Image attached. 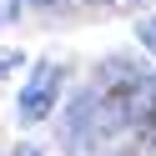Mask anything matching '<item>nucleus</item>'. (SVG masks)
Here are the masks:
<instances>
[{
	"mask_svg": "<svg viewBox=\"0 0 156 156\" xmlns=\"http://www.w3.org/2000/svg\"><path fill=\"white\" fill-rule=\"evenodd\" d=\"M55 91H61V66H35L30 71V81H25V91H20V121L25 126H35V121H45V111L55 106Z\"/></svg>",
	"mask_w": 156,
	"mask_h": 156,
	"instance_id": "f257e3e1",
	"label": "nucleus"
},
{
	"mask_svg": "<svg viewBox=\"0 0 156 156\" xmlns=\"http://www.w3.org/2000/svg\"><path fill=\"white\" fill-rule=\"evenodd\" d=\"M136 35H141V45L156 55V15H146V20H136Z\"/></svg>",
	"mask_w": 156,
	"mask_h": 156,
	"instance_id": "f03ea898",
	"label": "nucleus"
},
{
	"mask_svg": "<svg viewBox=\"0 0 156 156\" xmlns=\"http://www.w3.org/2000/svg\"><path fill=\"white\" fill-rule=\"evenodd\" d=\"M20 5H25V0H0V25H10L15 15H20Z\"/></svg>",
	"mask_w": 156,
	"mask_h": 156,
	"instance_id": "7ed1b4c3",
	"label": "nucleus"
},
{
	"mask_svg": "<svg viewBox=\"0 0 156 156\" xmlns=\"http://www.w3.org/2000/svg\"><path fill=\"white\" fill-rule=\"evenodd\" d=\"M20 61H25L20 51H5V55H0V76H10V71H15V66H20Z\"/></svg>",
	"mask_w": 156,
	"mask_h": 156,
	"instance_id": "20e7f679",
	"label": "nucleus"
}]
</instances>
